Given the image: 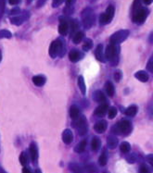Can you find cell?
<instances>
[{
  "mask_svg": "<svg viewBox=\"0 0 153 173\" xmlns=\"http://www.w3.org/2000/svg\"><path fill=\"white\" fill-rule=\"evenodd\" d=\"M107 162H108L107 154H106V152H103L101 155H100L99 158V163L100 166H106Z\"/></svg>",
  "mask_w": 153,
  "mask_h": 173,
  "instance_id": "83f0119b",
  "label": "cell"
},
{
  "mask_svg": "<svg viewBox=\"0 0 153 173\" xmlns=\"http://www.w3.org/2000/svg\"><path fill=\"white\" fill-rule=\"evenodd\" d=\"M151 157H152V155H149V156L148 157V159H149V162L150 163V164H152V159H151Z\"/></svg>",
  "mask_w": 153,
  "mask_h": 173,
  "instance_id": "f6af8a7d",
  "label": "cell"
},
{
  "mask_svg": "<svg viewBox=\"0 0 153 173\" xmlns=\"http://www.w3.org/2000/svg\"><path fill=\"white\" fill-rule=\"evenodd\" d=\"M122 71H117L115 73H114V75H113L114 80H115L116 82H120V80L122 79Z\"/></svg>",
  "mask_w": 153,
  "mask_h": 173,
  "instance_id": "836d02e7",
  "label": "cell"
},
{
  "mask_svg": "<svg viewBox=\"0 0 153 173\" xmlns=\"http://www.w3.org/2000/svg\"><path fill=\"white\" fill-rule=\"evenodd\" d=\"M135 77H136L137 80H139L140 82H148L149 79V74H148L146 71H139L136 72Z\"/></svg>",
  "mask_w": 153,
  "mask_h": 173,
  "instance_id": "4fadbf2b",
  "label": "cell"
},
{
  "mask_svg": "<svg viewBox=\"0 0 153 173\" xmlns=\"http://www.w3.org/2000/svg\"><path fill=\"white\" fill-rule=\"evenodd\" d=\"M107 112H108V117L110 120L114 119V118L116 117V115H117V109L115 108H110Z\"/></svg>",
  "mask_w": 153,
  "mask_h": 173,
  "instance_id": "1f68e13d",
  "label": "cell"
},
{
  "mask_svg": "<svg viewBox=\"0 0 153 173\" xmlns=\"http://www.w3.org/2000/svg\"><path fill=\"white\" fill-rule=\"evenodd\" d=\"M137 113V105H130V107L125 110V115L129 117H135Z\"/></svg>",
  "mask_w": 153,
  "mask_h": 173,
  "instance_id": "603a6c76",
  "label": "cell"
},
{
  "mask_svg": "<svg viewBox=\"0 0 153 173\" xmlns=\"http://www.w3.org/2000/svg\"><path fill=\"white\" fill-rule=\"evenodd\" d=\"M35 173H42V172H41L40 169H36V170H35Z\"/></svg>",
  "mask_w": 153,
  "mask_h": 173,
  "instance_id": "7dc6e473",
  "label": "cell"
},
{
  "mask_svg": "<svg viewBox=\"0 0 153 173\" xmlns=\"http://www.w3.org/2000/svg\"><path fill=\"white\" fill-rule=\"evenodd\" d=\"M0 173H7V172H6V171H5V170H4L1 167H0Z\"/></svg>",
  "mask_w": 153,
  "mask_h": 173,
  "instance_id": "bcb514c9",
  "label": "cell"
},
{
  "mask_svg": "<svg viewBox=\"0 0 153 173\" xmlns=\"http://www.w3.org/2000/svg\"><path fill=\"white\" fill-rule=\"evenodd\" d=\"M150 170L149 169V167L145 164H143L141 167H140V173H149Z\"/></svg>",
  "mask_w": 153,
  "mask_h": 173,
  "instance_id": "e575fe53",
  "label": "cell"
},
{
  "mask_svg": "<svg viewBox=\"0 0 153 173\" xmlns=\"http://www.w3.org/2000/svg\"><path fill=\"white\" fill-rule=\"evenodd\" d=\"M46 82V79L44 75H36L33 77V82L34 83V85L40 87V86H43Z\"/></svg>",
  "mask_w": 153,
  "mask_h": 173,
  "instance_id": "7c38bea8",
  "label": "cell"
},
{
  "mask_svg": "<svg viewBox=\"0 0 153 173\" xmlns=\"http://www.w3.org/2000/svg\"><path fill=\"white\" fill-rule=\"evenodd\" d=\"M114 16V7L113 6H109L106 9V12L100 15L99 18V22L102 25L108 24L111 22Z\"/></svg>",
  "mask_w": 153,
  "mask_h": 173,
  "instance_id": "52a82bcc",
  "label": "cell"
},
{
  "mask_svg": "<svg viewBox=\"0 0 153 173\" xmlns=\"http://www.w3.org/2000/svg\"><path fill=\"white\" fill-rule=\"evenodd\" d=\"M92 46H93L92 41L90 39H87V40H85V42H84V45H83V49L84 51H88V50H90L92 48Z\"/></svg>",
  "mask_w": 153,
  "mask_h": 173,
  "instance_id": "4dcf8cb0",
  "label": "cell"
},
{
  "mask_svg": "<svg viewBox=\"0 0 153 173\" xmlns=\"http://www.w3.org/2000/svg\"><path fill=\"white\" fill-rule=\"evenodd\" d=\"M94 98L95 100L99 102V103H104L106 101V97H105V94L101 92V91H97L95 93V95H94Z\"/></svg>",
  "mask_w": 153,
  "mask_h": 173,
  "instance_id": "ffe728a7",
  "label": "cell"
},
{
  "mask_svg": "<svg viewBox=\"0 0 153 173\" xmlns=\"http://www.w3.org/2000/svg\"><path fill=\"white\" fill-rule=\"evenodd\" d=\"M70 169L73 171V173H84V170L82 169V168L78 164H76V163L70 164Z\"/></svg>",
  "mask_w": 153,
  "mask_h": 173,
  "instance_id": "f1b7e54d",
  "label": "cell"
},
{
  "mask_svg": "<svg viewBox=\"0 0 153 173\" xmlns=\"http://www.w3.org/2000/svg\"><path fill=\"white\" fill-rule=\"evenodd\" d=\"M107 127H108V124L106 120H99L95 125V131L98 133H103L107 130Z\"/></svg>",
  "mask_w": 153,
  "mask_h": 173,
  "instance_id": "30bf717a",
  "label": "cell"
},
{
  "mask_svg": "<svg viewBox=\"0 0 153 173\" xmlns=\"http://www.w3.org/2000/svg\"><path fill=\"white\" fill-rule=\"evenodd\" d=\"M120 150L122 153L123 154H127L130 152L131 150V146H130V143H127V142H122L121 143V146H120Z\"/></svg>",
  "mask_w": 153,
  "mask_h": 173,
  "instance_id": "cb8c5ba5",
  "label": "cell"
},
{
  "mask_svg": "<svg viewBox=\"0 0 153 173\" xmlns=\"http://www.w3.org/2000/svg\"><path fill=\"white\" fill-rule=\"evenodd\" d=\"M112 132L115 134H123L127 135L132 131V124L128 120H121L117 123V125H114L111 129Z\"/></svg>",
  "mask_w": 153,
  "mask_h": 173,
  "instance_id": "6da1fadb",
  "label": "cell"
},
{
  "mask_svg": "<svg viewBox=\"0 0 153 173\" xmlns=\"http://www.w3.org/2000/svg\"><path fill=\"white\" fill-rule=\"evenodd\" d=\"M103 173H107V172H103Z\"/></svg>",
  "mask_w": 153,
  "mask_h": 173,
  "instance_id": "681fc988",
  "label": "cell"
},
{
  "mask_svg": "<svg viewBox=\"0 0 153 173\" xmlns=\"http://www.w3.org/2000/svg\"><path fill=\"white\" fill-rule=\"evenodd\" d=\"M2 60V54H1V52H0V61Z\"/></svg>",
  "mask_w": 153,
  "mask_h": 173,
  "instance_id": "c3c4849f",
  "label": "cell"
},
{
  "mask_svg": "<svg viewBox=\"0 0 153 173\" xmlns=\"http://www.w3.org/2000/svg\"><path fill=\"white\" fill-rule=\"evenodd\" d=\"M76 121L74 122L73 126L76 128V130L78 131V133L80 135H84L85 133L88 131V126H87V119L84 117H79L77 120H75Z\"/></svg>",
  "mask_w": 153,
  "mask_h": 173,
  "instance_id": "8992f818",
  "label": "cell"
},
{
  "mask_svg": "<svg viewBox=\"0 0 153 173\" xmlns=\"http://www.w3.org/2000/svg\"><path fill=\"white\" fill-rule=\"evenodd\" d=\"M152 62H153V59L152 57H150L149 59V63H148V66H147V69L150 71V72H152V71H153V69H152Z\"/></svg>",
  "mask_w": 153,
  "mask_h": 173,
  "instance_id": "8d00e7d4",
  "label": "cell"
},
{
  "mask_svg": "<svg viewBox=\"0 0 153 173\" xmlns=\"http://www.w3.org/2000/svg\"><path fill=\"white\" fill-rule=\"evenodd\" d=\"M20 162L22 166H26L29 163V157H28V155L26 154V152H22L20 156Z\"/></svg>",
  "mask_w": 153,
  "mask_h": 173,
  "instance_id": "4316f807",
  "label": "cell"
},
{
  "mask_svg": "<svg viewBox=\"0 0 153 173\" xmlns=\"http://www.w3.org/2000/svg\"><path fill=\"white\" fill-rule=\"evenodd\" d=\"M69 32V24L66 21H63L61 20L60 21V27H59V33L61 34V35H66Z\"/></svg>",
  "mask_w": 153,
  "mask_h": 173,
  "instance_id": "5bb4252c",
  "label": "cell"
},
{
  "mask_svg": "<svg viewBox=\"0 0 153 173\" xmlns=\"http://www.w3.org/2000/svg\"><path fill=\"white\" fill-rule=\"evenodd\" d=\"M143 1H144V3H145L146 5H150L151 2H152V0H143Z\"/></svg>",
  "mask_w": 153,
  "mask_h": 173,
  "instance_id": "ee69618b",
  "label": "cell"
},
{
  "mask_svg": "<svg viewBox=\"0 0 153 173\" xmlns=\"http://www.w3.org/2000/svg\"><path fill=\"white\" fill-rule=\"evenodd\" d=\"M127 160H128V162H130V163H134V162H135V160H136L135 155H132V157H127Z\"/></svg>",
  "mask_w": 153,
  "mask_h": 173,
  "instance_id": "ab89813d",
  "label": "cell"
},
{
  "mask_svg": "<svg viewBox=\"0 0 153 173\" xmlns=\"http://www.w3.org/2000/svg\"><path fill=\"white\" fill-rule=\"evenodd\" d=\"M87 140L81 141V142L78 143V145L74 147V151H75L76 153H79V154L84 152L85 148H87Z\"/></svg>",
  "mask_w": 153,
  "mask_h": 173,
  "instance_id": "d6986e66",
  "label": "cell"
},
{
  "mask_svg": "<svg viewBox=\"0 0 153 173\" xmlns=\"http://www.w3.org/2000/svg\"><path fill=\"white\" fill-rule=\"evenodd\" d=\"M21 2V0H9V4L10 5H17Z\"/></svg>",
  "mask_w": 153,
  "mask_h": 173,
  "instance_id": "60d3db41",
  "label": "cell"
},
{
  "mask_svg": "<svg viewBox=\"0 0 153 173\" xmlns=\"http://www.w3.org/2000/svg\"><path fill=\"white\" fill-rule=\"evenodd\" d=\"M62 141L66 143V145H70V143L73 141V134L71 130L67 129L62 132Z\"/></svg>",
  "mask_w": 153,
  "mask_h": 173,
  "instance_id": "9c48e42d",
  "label": "cell"
},
{
  "mask_svg": "<svg viewBox=\"0 0 153 173\" xmlns=\"http://www.w3.org/2000/svg\"><path fill=\"white\" fill-rule=\"evenodd\" d=\"M85 170H87V173H97L98 168L94 164H88V165L85 166Z\"/></svg>",
  "mask_w": 153,
  "mask_h": 173,
  "instance_id": "f546056e",
  "label": "cell"
},
{
  "mask_svg": "<svg viewBox=\"0 0 153 173\" xmlns=\"http://www.w3.org/2000/svg\"><path fill=\"white\" fill-rule=\"evenodd\" d=\"M107 145H108L109 148H110V149L116 148V146L118 145V139L115 136H112V135L109 136L107 139Z\"/></svg>",
  "mask_w": 153,
  "mask_h": 173,
  "instance_id": "e0dca14e",
  "label": "cell"
},
{
  "mask_svg": "<svg viewBox=\"0 0 153 173\" xmlns=\"http://www.w3.org/2000/svg\"><path fill=\"white\" fill-rule=\"evenodd\" d=\"M105 56H106V59L109 61H110L113 64H115L117 62V59H118L117 45L110 44V45H108L107 49H106V53H105Z\"/></svg>",
  "mask_w": 153,
  "mask_h": 173,
  "instance_id": "3957f363",
  "label": "cell"
},
{
  "mask_svg": "<svg viewBox=\"0 0 153 173\" xmlns=\"http://www.w3.org/2000/svg\"><path fill=\"white\" fill-rule=\"evenodd\" d=\"M78 86H79V89L81 90L83 94H85V91H87V86L84 84V80L82 76H80L78 78Z\"/></svg>",
  "mask_w": 153,
  "mask_h": 173,
  "instance_id": "484cf974",
  "label": "cell"
},
{
  "mask_svg": "<svg viewBox=\"0 0 153 173\" xmlns=\"http://www.w3.org/2000/svg\"><path fill=\"white\" fill-rule=\"evenodd\" d=\"M96 57L99 60V61H104V55H103V45L101 44H99L98 46H97V48H96Z\"/></svg>",
  "mask_w": 153,
  "mask_h": 173,
  "instance_id": "ac0fdd59",
  "label": "cell"
},
{
  "mask_svg": "<svg viewBox=\"0 0 153 173\" xmlns=\"http://www.w3.org/2000/svg\"><path fill=\"white\" fill-rule=\"evenodd\" d=\"M108 108H109L108 104H102V105H99V107H98L97 109L95 110V114L97 115L98 117H103L104 115L107 113Z\"/></svg>",
  "mask_w": 153,
  "mask_h": 173,
  "instance_id": "8fae6325",
  "label": "cell"
},
{
  "mask_svg": "<svg viewBox=\"0 0 153 173\" xmlns=\"http://www.w3.org/2000/svg\"><path fill=\"white\" fill-rule=\"evenodd\" d=\"M70 117L72 120H77L80 117V110L76 105H72L70 108Z\"/></svg>",
  "mask_w": 153,
  "mask_h": 173,
  "instance_id": "2e32d148",
  "label": "cell"
},
{
  "mask_svg": "<svg viewBox=\"0 0 153 173\" xmlns=\"http://www.w3.org/2000/svg\"><path fill=\"white\" fill-rule=\"evenodd\" d=\"M129 35V31L128 30H121L117 33H115L114 34L111 35V37L110 38V42L112 45H118L121 44L122 42H123L124 40L126 39Z\"/></svg>",
  "mask_w": 153,
  "mask_h": 173,
  "instance_id": "5b68a950",
  "label": "cell"
},
{
  "mask_svg": "<svg viewBox=\"0 0 153 173\" xmlns=\"http://www.w3.org/2000/svg\"><path fill=\"white\" fill-rule=\"evenodd\" d=\"M65 54V45L60 40H56L52 42L49 47V55L52 59H55L57 56H62Z\"/></svg>",
  "mask_w": 153,
  "mask_h": 173,
  "instance_id": "7a4b0ae2",
  "label": "cell"
},
{
  "mask_svg": "<svg viewBox=\"0 0 153 173\" xmlns=\"http://www.w3.org/2000/svg\"><path fill=\"white\" fill-rule=\"evenodd\" d=\"M100 145H101V142L99 140V138L98 137H94L91 141V148L93 151H97L99 149L100 147Z\"/></svg>",
  "mask_w": 153,
  "mask_h": 173,
  "instance_id": "44dd1931",
  "label": "cell"
},
{
  "mask_svg": "<svg viewBox=\"0 0 153 173\" xmlns=\"http://www.w3.org/2000/svg\"><path fill=\"white\" fill-rule=\"evenodd\" d=\"M105 89H106V93L107 94L109 95V97H113V94H114V86L113 84L110 82H107L106 84H105Z\"/></svg>",
  "mask_w": 153,
  "mask_h": 173,
  "instance_id": "7402d4cb",
  "label": "cell"
},
{
  "mask_svg": "<svg viewBox=\"0 0 153 173\" xmlns=\"http://www.w3.org/2000/svg\"><path fill=\"white\" fill-rule=\"evenodd\" d=\"M22 173H33L29 169H27V168H23L22 169Z\"/></svg>",
  "mask_w": 153,
  "mask_h": 173,
  "instance_id": "7bdbcfd3",
  "label": "cell"
},
{
  "mask_svg": "<svg viewBox=\"0 0 153 173\" xmlns=\"http://www.w3.org/2000/svg\"><path fill=\"white\" fill-rule=\"evenodd\" d=\"M30 157L33 161V163H36L38 160V157H39V154H38V147L35 143H32L30 145Z\"/></svg>",
  "mask_w": 153,
  "mask_h": 173,
  "instance_id": "ba28073f",
  "label": "cell"
},
{
  "mask_svg": "<svg viewBox=\"0 0 153 173\" xmlns=\"http://www.w3.org/2000/svg\"><path fill=\"white\" fill-rule=\"evenodd\" d=\"M5 5H6V0H0V17H1L3 14Z\"/></svg>",
  "mask_w": 153,
  "mask_h": 173,
  "instance_id": "d590c367",
  "label": "cell"
},
{
  "mask_svg": "<svg viewBox=\"0 0 153 173\" xmlns=\"http://www.w3.org/2000/svg\"><path fill=\"white\" fill-rule=\"evenodd\" d=\"M64 2V0H54L53 1V7H59L60 4H62Z\"/></svg>",
  "mask_w": 153,
  "mask_h": 173,
  "instance_id": "74e56055",
  "label": "cell"
},
{
  "mask_svg": "<svg viewBox=\"0 0 153 173\" xmlns=\"http://www.w3.org/2000/svg\"><path fill=\"white\" fill-rule=\"evenodd\" d=\"M10 37H11V33L7 30L0 31V38H10Z\"/></svg>",
  "mask_w": 153,
  "mask_h": 173,
  "instance_id": "d6a6232c",
  "label": "cell"
},
{
  "mask_svg": "<svg viewBox=\"0 0 153 173\" xmlns=\"http://www.w3.org/2000/svg\"><path fill=\"white\" fill-rule=\"evenodd\" d=\"M149 15V10L145 7H140L138 9H137L136 11H134V15H133V21L134 22L136 23H143Z\"/></svg>",
  "mask_w": 153,
  "mask_h": 173,
  "instance_id": "277c9868",
  "label": "cell"
},
{
  "mask_svg": "<svg viewBox=\"0 0 153 173\" xmlns=\"http://www.w3.org/2000/svg\"><path fill=\"white\" fill-rule=\"evenodd\" d=\"M77 27H78L77 22H72V33H74L76 30H77Z\"/></svg>",
  "mask_w": 153,
  "mask_h": 173,
  "instance_id": "f35d334b",
  "label": "cell"
},
{
  "mask_svg": "<svg viewBox=\"0 0 153 173\" xmlns=\"http://www.w3.org/2000/svg\"><path fill=\"white\" fill-rule=\"evenodd\" d=\"M81 57H82V55L77 50H72L69 54V59L72 62H77V61H79L81 59Z\"/></svg>",
  "mask_w": 153,
  "mask_h": 173,
  "instance_id": "9a60e30c",
  "label": "cell"
},
{
  "mask_svg": "<svg viewBox=\"0 0 153 173\" xmlns=\"http://www.w3.org/2000/svg\"><path fill=\"white\" fill-rule=\"evenodd\" d=\"M83 38H84V33L82 32H76L73 35V38H72V41L74 44H79L80 42H82L83 40Z\"/></svg>",
  "mask_w": 153,
  "mask_h": 173,
  "instance_id": "d4e9b609",
  "label": "cell"
},
{
  "mask_svg": "<svg viewBox=\"0 0 153 173\" xmlns=\"http://www.w3.org/2000/svg\"><path fill=\"white\" fill-rule=\"evenodd\" d=\"M74 1H75V0H67V6H68V7L72 6L74 3Z\"/></svg>",
  "mask_w": 153,
  "mask_h": 173,
  "instance_id": "b9f144b4",
  "label": "cell"
}]
</instances>
